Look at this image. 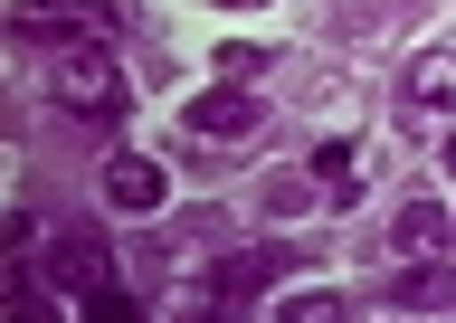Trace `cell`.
Wrapping results in <instances>:
<instances>
[{"mask_svg":"<svg viewBox=\"0 0 456 323\" xmlns=\"http://www.w3.org/2000/svg\"><path fill=\"white\" fill-rule=\"evenodd\" d=\"M48 95H57V115H86V124H114L124 115V67H114L105 38H67L48 67Z\"/></svg>","mask_w":456,"mask_h":323,"instance_id":"6da1fadb","label":"cell"},{"mask_svg":"<svg viewBox=\"0 0 456 323\" xmlns=\"http://www.w3.org/2000/svg\"><path fill=\"white\" fill-rule=\"evenodd\" d=\"M266 67H276V58H266V48H219V77H238V86H256Z\"/></svg>","mask_w":456,"mask_h":323,"instance_id":"9c48e42d","label":"cell"},{"mask_svg":"<svg viewBox=\"0 0 456 323\" xmlns=\"http://www.w3.org/2000/svg\"><path fill=\"white\" fill-rule=\"evenodd\" d=\"M162 190H171V181H162L152 152H105V200L114 209H134V219H142V209H162Z\"/></svg>","mask_w":456,"mask_h":323,"instance_id":"5b68a950","label":"cell"},{"mask_svg":"<svg viewBox=\"0 0 456 323\" xmlns=\"http://www.w3.org/2000/svg\"><path fill=\"white\" fill-rule=\"evenodd\" d=\"M390 257H399V266L456 257V209H447V200H409V209L390 219Z\"/></svg>","mask_w":456,"mask_h":323,"instance_id":"277c9868","label":"cell"},{"mask_svg":"<svg viewBox=\"0 0 456 323\" xmlns=\"http://www.w3.org/2000/svg\"><path fill=\"white\" fill-rule=\"evenodd\" d=\"M285 266H295L285 247H238V257H219V266H209V295H219V304H238V295H256L266 276H285Z\"/></svg>","mask_w":456,"mask_h":323,"instance_id":"52a82bcc","label":"cell"},{"mask_svg":"<svg viewBox=\"0 0 456 323\" xmlns=\"http://www.w3.org/2000/svg\"><path fill=\"white\" fill-rule=\"evenodd\" d=\"M314 181H323V190H352V181H362V152L352 143H314Z\"/></svg>","mask_w":456,"mask_h":323,"instance_id":"ba28073f","label":"cell"},{"mask_svg":"<svg viewBox=\"0 0 456 323\" xmlns=\"http://www.w3.org/2000/svg\"><path fill=\"white\" fill-rule=\"evenodd\" d=\"M181 124H191L200 143H248L256 124H266V105H256V95L238 86V77H219V86L200 95V105H191V115H181Z\"/></svg>","mask_w":456,"mask_h":323,"instance_id":"3957f363","label":"cell"},{"mask_svg":"<svg viewBox=\"0 0 456 323\" xmlns=\"http://www.w3.org/2000/svg\"><path fill=\"white\" fill-rule=\"evenodd\" d=\"M219 10H256V0H219Z\"/></svg>","mask_w":456,"mask_h":323,"instance_id":"8fae6325","label":"cell"},{"mask_svg":"<svg viewBox=\"0 0 456 323\" xmlns=\"http://www.w3.org/2000/svg\"><path fill=\"white\" fill-rule=\"evenodd\" d=\"M48 286L77 295V304H86V295H105V286H114V247H105L95 229H67V238L48 247Z\"/></svg>","mask_w":456,"mask_h":323,"instance_id":"7a4b0ae2","label":"cell"},{"mask_svg":"<svg viewBox=\"0 0 456 323\" xmlns=\"http://www.w3.org/2000/svg\"><path fill=\"white\" fill-rule=\"evenodd\" d=\"M437 162H447V172H456V124H447V143H437Z\"/></svg>","mask_w":456,"mask_h":323,"instance_id":"30bf717a","label":"cell"},{"mask_svg":"<svg viewBox=\"0 0 456 323\" xmlns=\"http://www.w3.org/2000/svg\"><path fill=\"white\" fill-rule=\"evenodd\" d=\"M399 105H409V115L456 105V48H419V58H409V77H399Z\"/></svg>","mask_w":456,"mask_h":323,"instance_id":"8992f818","label":"cell"}]
</instances>
